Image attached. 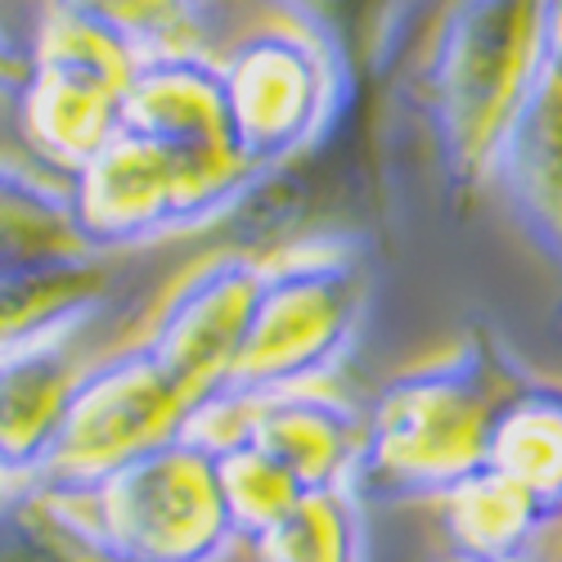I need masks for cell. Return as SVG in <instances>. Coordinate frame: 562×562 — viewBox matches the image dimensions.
<instances>
[{
    "label": "cell",
    "instance_id": "cell-25",
    "mask_svg": "<svg viewBox=\"0 0 562 562\" xmlns=\"http://www.w3.org/2000/svg\"><path fill=\"white\" fill-rule=\"evenodd\" d=\"M302 5H311V10H329V5H338V0H302Z\"/></svg>",
    "mask_w": 562,
    "mask_h": 562
},
{
    "label": "cell",
    "instance_id": "cell-3",
    "mask_svg": "<svg viewBox=\"0 0 562 562\" xmlns=\"http://www.w3.org/2000/svg\"><path fill=\"white\" fill-rule=\"evenodd\" d=\"M261 297L229 383L207 405H248L319 387L351 356L369 311V261L347 239L261 257ZM203 405V409H207Z\"/></svg>",
    "mask_w": 562,
    "mask_h": 562
},
{
    "label": "cell",
    "instance_id": "cell-16",
    "mask_svg": "<svg viewBox=\"0 0 562 562\" xmlns=\"http://www.w3.org/2000/svg\"><path fill=\"white\" fill-rule=\"evenodd\" d=\"M109 261L81 239L72 194L23 162L0 158V279Z\"/></svg>",
    "mask_w": 562,
    "mask_h": 562
},
{
    "label": "cell",
    "instance_id": "cell-29",
    "mask_svg": "<svg viewBox=\"0 0 562 562\" xmlns=\"http://www.w3.org/2000/svg\"><path fill=\"white\" fill-rule=\"evenodd\" d=\"M558 562H562V558H558Z\"/></svg>",
    "mask_w": 562,
    "mask_h": 562
},
{
    "label": "cell",
    "instance_id": "cell-12",
    "mask_svg": "<svg viewBox=\"0 0 562 562\" xmlns=\"http://www.w3.org/2000/svg\"><path fill=\"white\" fill-rule=\"evenodd\" d=\"M122 131L162 149H239L229 131L221 59L212 50L139 59L122 100Z\"/></svg>",
    "mask_w": 562,
    "mask_h": 562
},
{
    "label": "cell",
    "instance_id": "cell-24",
    "mask_svg": "<svg viewBox=\"0 0 562 562\" xmlns=\"http://www.w3.org/2000/svg\"><path fill=\"white\" fill-rule=\"evenodd\" d=\"M19 491H23V486H19V482L5 473V468H0V513H5V508L14 504V495H19Z\"/></svg>",
    "mask_w": 562,
    "mask_h": 562
},
{
    "label": "cell",
    "instance_id": "cell-21",
    "mask_svg": "<svg viewBox=\"0 0 562 562\" xmlns=\"http://www.w3.org/2000/svg\"><path fill=\"white\" fill-rule=\"evenodd\" d=\"M0 562H109V558L90 549L68 527L50 495L23 486L14 504L0 513Z\"/></svg>",
    "mask_w": 562,
    "mask_h": 562
},
{
    "label": "cell",
    "instance_id": "cell-23",
    "mask_svg": "<svg viewBox=\"0 0 562 562\" xmlns=\"http://www.w3.org/2000/svg\"><path fill=\"white\" fill-rule=\"evenodd\" d=\"M549 64L562 68V0L549 5Z\"/></svg>",
    "mask_w": 562,
    "mask_h": 562
},
{
    "label": "cell",
    "instance_id": "cell-26",
    "mask_svg": "<svg viewBox=\"0 0 562 562\" xmlns=\"http://www.w3.org/2000/svg\"><path fill=\"white\" fill-rule=\"evenodd\" d=\"M432 562H468V558H454V553H446V549H441V553H437Z\"/></svg>",
    "mask_w": 562,
    "mask_h": 562
},
{
    "label": "cell",
    "instance_id": "cell-5",
    "mask_svg": "<svg viewBox=\"0 0 562 562\" xmlns=\"http://www.w3.org/2000/svg\"><path fill=\"white\" fill-rule=\"evenodd\" d=\"M221 77L234 145L266 176L319 149L351 90L334 27L324 14L293 5L234 36L221 55Z\"/></svg>",
    "mask_w": 562,
    "mask_h": 562
},
{
    "label": "cell",
    "instance_id": "cell-10",
    "mask_svg": "<svg viewBox=\"0 0 562 562\" xmlns=\"http://www.w3.org/2000/svg\"><path fill=\"white\" fill-rule=\"evenodd\" d=\"M81 239L100 257L180 239L176 229V154L122 131L72 184Z\"/></svg>",
    "mask_w": 562,
    "mask_h": 562
},
{
    "label": "cell",
    "instance_id": "cell-13",
    "mask_svg": "<svg viewBox=\"0 0 562 562\" xmlns=\"http://www.w3.org/2000/svg\"><path fill=\"white\" fill-rule=\"evenodd\" d=\"M86 364L81 338L0 364V468L19 486L41 477Z\"/></svg>",
    "mask_w": 562,
    "mask_h": 562
},
{
    "label": "cell",
    "instance_id": "cell-1",
    "mask_svg": "<svg viewBox=\"0 0 562 562\" xmlns=\"http://www.w3.org/2000/svg\"><path fill=\"white\" fill-rule=\"evenodd\" d=\"M527 383V364L491 324H473L454 347L401 369L364 409L356 495L364 504H437L486 468L495 418Z\"/></svg>",
    "mask_w": 562,
    "mask_h": 562
},
{
    "label": "cell",
    "instance_id": "cell-19",
    "mask_svg": "<svg viewBox=\"0 0 562 562\" xmlns=\"http://www.w3.org/2000/svg\"><path fill=\"white\" fill-rule=\"evenodd\" d=\"M64 10L122 41L135 59L207 50V10L199 0H59Z\"/></svg>",
    "mask_w": 562,
    "mask_h": 562
},
{
    "label": "cell",
    "instance_id": "cell-15",
    "mask_svg": "<svg viewBox=\"0 0 562 562\" xmlns=\"http://www.w3.org/2000/svg\"><path fill=\"white\" fill-rule=\"evenodd\" d=\"M113 302L109 261L0 279V364L72 342Z\"/></svg>",
    "mask_w": 562,
    "mask_h": 562
},
{
    "label": "cell",
    "instance_id": "cell-8",
    "mask_svg": "<svg viewBox=\"0 0 562 562\" xmlns=\"http://www.w3.org/2000/svg\"><path fill=\"white\" fill-rule=\"evenodd\" d=\"M261 257L252 252H216L176 279L149 324V351L190 396L194 414L216 401L244 356L252 311L261 297Z\"/></svg>",
    "mask_w": 562,
    "mask_h": 562
},
{
    "label": "cell",
    "instance_id": "cell-7",
    "mask_svg": "<svg viewBox=\"0 0 562 562\" xmlns=\"http://www.w3.org/2000/svg\"><path fill=\"white\" fill-rule=\"evenodd\" d=\"M190 424V396L176 387V379L158 364L145 338L90 356L72 387L59 441L32 486L55 495L90 491L139 454L184 437Z\"/></svg>",
    "mask_w": 562,
    "mask_h": 562
},
{
    "label": "cell",
    "instance_id": "cell-17",
    "mask_svg": "<svg viewBox=\"0 0 562 562\" xmlns=\"http://www.w3.org/2000/svg\"><path fill=\"white\" fill-rule=\"evenodd\" d=\"M486 468L513 477L562 513V387L531 379L508 396L491 432Z\"/></svg>",
    "mask_w": 562,
    "mask_h": 562
},
{
    "label": "cell",
    "instance_id": "cell-18",
    "mask_svg": "<svg viewBox=\"0 0 562 562\" xmlns=\"http://www.w3.org/2000/svg\"><path fill=\"white\" fill-rule=\"evenodd\" d=\"M244 549L252 562H369L364 499L356 486L306 491L284 522Z\"/></svg>",
    "mask_w": 562,
    "mask_h": 562
},
{
    "label": "cell",
    "instance_id": "cell-14",
    "mask_svg": "<svg viewBox=\"0 0 562 562\" xmlns=\"http://www.w3.org/2000/svg\"><path fill=\"white\" fill-rule=\"evenodd\" d=\"M432 508L446 553L468 562H527L549 527L562 522V513L495 468L463 477Z\"/></svg>",
    "mask_w": 562,
    "mask_h": 562
},
{
    "label": "cell",
    "instance_id": "cell-2",
    "mask_svg": "<svg viewBox=\"0 0 562 562\" xmlns=\"http://www.w3.org/2000/svg\"><path fill=\"white\" fill-rule=\"evenodd\" d=\"M553 0H446L428 41L424 113L446 190L468 199L491 184L508 126L549 68Z\"/></svg>",
    "mask_w": 562,
    "mask_h": 562
},
{
    "label": "cell",
    "instance_id": "cell-6",
    "mask_svg": "<svg viewBox=\"0 0 562 562\" xmlns=\"http://www.w3.org/2000/svg\"><path fill=\"white\" fill-rule=\"evenodd\" d=\"M135 55L95 23L45 0L27 41V77L14 95L23 145L72 184L122 135Z\"/></svg>",
    "mask_w": 562,
    "mask_h": 562
},
{
    "label": "cell",
    "instance_id": "cell-4",
    "mask_svg": "<svg viewBox=\"0 0 562 562\" xmlns=\"http://www.w3.org/2000/svg\"><path fill=\"white\" fill-rule=\"evenodd\" d=\"M41 495L109 562H229L244 549L225 508L216 446L194 432L139 454L90 491Z\"/></svg>",
    "mask_w": 562,
    "mask_h": 562
},
{
    "label": "cell",
    "instance_id": "cell-27",
    "mask_svg": "<svg viewBox=\"0 0 562 562\" xmlns=\"http://www.w3.org/2000/svg\"><path fill=\"white\" fill-rule=\"evenodd\" d=\"M553 329H562V306H558V315H553Z\"/></svg>",
    "mask_w": 562,
    "mask_h": 562
},
{
    "label": "cell",
    "instance_id": "cell-28",
    "mask_svg": "<svg viewBox=\"0 0 562 562\" xmlns=\"http://www.w3.org/2000/svg\"><path fill=\"white\" fill-rule=\"evenodd\" d=\"M199 5H212V0H199Z\"/></svg>",
    "mask_w": 562,
    "mask_h": 562
},
{
    "label": "cell",
    "instance_id": "cell-22",
    "mask_svg": "<svg viewBox=\"0 0 562 562\" xmlns=\"http://www.w3.org/2000/svg\"><path fill=\"white\" fill-rule=\"evenodd\" d=\"M27 77V45L14 41V32L5 27V19H0V100H14L19 86Z\"/></svg>",
    "mask_w": 562,
    "mask_h": 562
},
{
    "label": "cell",
    "instance_id": "cell-11",
    "mask_svg": "<svg viewBox=\"0 0 562 562\" xmlns=\"http://www.w3.org/2000/svg\"><path fill=\"white\" fill-rule=\"evenodd\" d=\"M513 225L522 239L562 270V68L549 64L527 95L518 122L508 126L495 176Z\"/></svg>",
    "mask_w": 562,
    "mask_h": 562
},
{
    "label": "cell",
    "instance_id": "cell-20",
    "mask_svg": "<svg viewBox=\"0 0 562 562\" xmlns=\"http://www.w3.org/2000/svg\"><path fill=\"white\" fill-rule=\"evenodd\" d=\"M216 468H221L225 508H229L234 531H239L244 544L261 540L274 522H284L297 508V499L306 495L302 482L284 463H274L261 446H252L244 437L216 446Z\"/></svg>",
    "mask_w": 562,
    "mask_h": 562
},
{
    "label": "cell",
    "instance_id": "cell-9",
    "mask_svg": "<svg viewBox=\"0 0 562 562\" xmlns=\"http://www.w3.org/2000/svg\"><path fill=\"white\" fill-rule=\"evenodd\" d=\"M190 432L212 446L244 437L261 446L274 463H284L302 482V491H334L356 482L364 450V409L319 387H306L248 405H207L194 414Z\"/></svg>",
    "mask_w": 562,
    "mask_h": 562
}]
</instances>
